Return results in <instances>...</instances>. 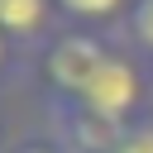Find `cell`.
Here are the masks:
<instances>
[{"label": "cell", "mask_w": 153, "mask_h": 153, "mask_svg": "<svg viewBox=\"0 0 153 153\" xmlns=\"http://www.w3.org/2000/svg\"><path fill=\"white\" fill-rule=\"evenodd\" d=\"M115 43H120V33L57 24V33L33 48V76H38L43 100H76L91 86V76L100 72V62L110 57Z\"/></svg>", "instance_id": "1"}, {"label": "cell", "mask_w": 153, "mask_h": 153, "mask_svg": "<svg viewBox=\"0 0 153 153\" xmlns=\"http://www.w3.org/2000/svg\"><path fill=\"white\" fill-rule=\"evenodd\" d=\"M115 153H153V115L134 120V124L124 129V139L115 143Z\"/></svg>", "instance_id": "6"}, {"label": "cell", "mask_w": 153, "mask_h": 153, "mask_svg": "<svg viewBox=\"0 0 153 153\" xmlns=\"http://www.w3.org/2000/svg\"><path fill=\"white\" fill-rule=\"evenodd\" d=\"M120 43L129 53H139L148 67H153V0H134L129 19L120 24Z\"/></svg>", "instance_id": "5"}, {"label": "cell", "mask_w": 153, "mask_h": 153, "mask_svg": "<svg viewBox=\"0 0 153 153\" xmlns=\"http://www.w3.org/2000/svg\"><path fill=\"white\" fill-rule=\"evenodd\" d=\"M14 53H19V48L0 33V81H5V76H10V67H14Z\"/></svg>", "instance_id": "8"}, {"label": "cell", "mask_w": 153, "mask_h": 153, "mask_svg": "<svg viewBox=\"0 0 153 153\" xmlns=\"http://www.w3.org/2000/svg\"><path fill=\"white\" fill-rule=\"evenodd\" d=\"M5 153H62V143H57L53 134H29V139H19V143H10Z\"/></svg>", "instance_id": "7"}, {"label": "cell", "mask_w": 153, "mask_h": 153, "mask_svg": "<svg viewBox=\"0 0 153 153\" xmlns=\"http://www.w3.org/2000/svg\"><path fill=\"white\" fill-rule=\"evenodd\" d=\"M57 5L53 0H0V33L14 48H38L43 38L57 33Z\"/></svg>", "instance_id": "3"}, {"label": "cell", "mask_w": 153, "mask_h": 153, "mask_svg": "<svg viewBox=\"0 0 153 153\" xmlns=\"http://www.w3.org/2000/svg\"><path fill=\"white\" fill-rule=\"evenodd\" d=\"M57 19L72 29H96V33H120V24L129 19L134 0H53Z\"/></svg>", "instance_id": "4"}, {"label": "cell", "mask_w": 153, "mask_h": 153, "mask_svg": "<svg viewBox=\"0 0 153 153\" xmlns=\"http://www.w3.org/2000/svg\"><path fill=\"white\" fill-rule=\"evenodd\" d=\"M43 110L53 120V139L62 143V153H115V143L129 129L91 105H76V100H43Z\"/></svg>", "instance_id": "2"}]
</instances>
